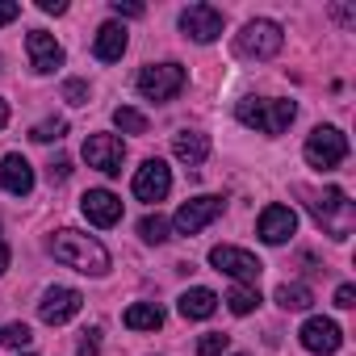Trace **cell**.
Wrapping results in <instances>:
<instances>
[{
  "instance_id": "cell-21",
  "label": "cell",
  "mask_w": 356,
  "mask_h": 356,
  "mask_svg": "<svg viewBox=\"0 0 356 356\" xmlns=\"http://www.w3.org/2000/svg\"><path fill=\"white\" fill-rule=\"evenodd\" d=\"M310 210H314V218H318V222H331V214H339V210L348 214V202H343V189H327L323 197H314V202H310Z\"/></svg>"
},
{
  "instance_id": "cell-8",
  "label": "cell",
  "mask_w": 356,
  "mask_h": 356,
  "mask_svg": "<svg viewBox=\"0 0 356 356\" xmlns=\"http://www.w3.org/2000/svg\"><path fill=\"white\" fill-rule=\"evenodd\" d=\"M222 197H214V193H206V197H193V202H185L181 210H176V218H172V227L181 231V235H197V231H206L218 214H222Z\"/></svg>"
},
{
  "instance_id": "cell-6",
  "label": "cell",
  "mask_w": 356,
  "mask_h": 356,
  "mask_svg": "<svg viewBox=\"0 0 356 356\" xmlns=\"http://www.w3.org/2000/svg\"><path fill=\"white\" fill-rule=\"evenodd\" d=\"M210 264H214L218 273L235 277L239 285H256L260 273H264V264H260L248 248H235V243H218V248H210Z\"/></svg>"
},
{
  "instance_id": "cell-24",
  "label": "cell",
  "mask_w": 356,
  "mask_h": 356,
  "mask_svg": "<svg viewBox=\"0 0 356 356\" xmlns=\"http://www.w3.org/2000/svg\"><path fill=\"white\" fill-rule=\"evenodd\" d=\"M113 126H118L122 134H147V118H143L138 109H130V105L113 109Z\"/></svg>"
},
{
  "instance_id": "cell-9",
  "label": "cell",
  "mask_w": 356,
  "mask_h": 356,
  "mask_svg": "<svg viewBox=\"0 0 356 356\" xmlns=\"http://www.w3.org/2000/svg\"><path fill=\"white\" fill-rule=\"evenodd\" d=\"M134 197L138 202H163L172 193V168L163 159H147L138 172H134V181H130Z\"/></svg>"
},
{
  "instance_id": "cell-33",
  "label": "cell",
  "mask_w": 356,
  "mask_h": 356,
  "mask_svg": "<svg viewBox=\"0 0 356 356\" xmlns=\"http://www.w3.org/2000/svg\"><path fill=\"white\" fill-rule=\"evenodd\" d=\"M335 306H339V310H352V306H356V289H352V285H339V289H335Z\"/></svg>"
},
{
  "instance_id": "cell-30",
  "label": "cell",
  "mask_w": 356,
  "mask_h": 356,
  "mask_svg": "<svg viewBox=\"0 0 356 356\" xmlns=\"http://www.w3.org/2000/svg\"><path fill=\"white\" fill-rule=\"evenodd\" d=\"M97 335H101L97 327L84 331V339H80V356H97V352H101V339H97Z\"/></svg>"
},
{
  "instance_id": "cell-16",
  "label": "cell",
  "mask_w": 356,
  "mask_h": 356,
  "mask_svg": "<svg viewBox=\"0 0 356 356\" xmlns=\"http://www.w3.org/2000/svg\"><path fill=\"white\" fill-rule=\"evenodd\" d=\"M0 185H5L13 197H30L34 189V168L26 155H5V163H0Z\"/></svg>"
},
{
  "instance_id": "cell-31",
  "label": "cell",
  "mask_w": 356,
  "mask_h": 356,
  "mask_svg": "<svg viewBox=\"0 0 356 356\" xmlns=\"http://www.w3.org/2000/svg\"><path fill=\"white\" fill-rule=\"evenodd\" d=\"M113 13H118V17H143L147 9L134 5V0H113Z\"/></svg>"
},
{
  "instance_id": "cell-3",
  "label": "cell",
  "mask_w": 356,
  "mask_h": 356,
  "mask_svg": "<svg viewBox=\"0 0 356 356\" xmlns=\"http://www.w3.org/2000/svg\"><path fill=\"white\" fill-rule=\"evenodd\" d=\"M281 47H285L281 26H277V22H264V17L248 22V26L235 34V51H239L243 59H273Z\"/></svg>"
},
{
  "instance_id": "cell-14",
  "label": "cell",
  "mask_w": 356,
  "mask_h": 356,
  "mask_svg": "<svg viewBox=\"0 0 356 356\" xmlns=\"http://www.w3.org/2000/svg\"><path fill=\"white\" fill-rule=\"evenodd\" d=\"M80 210H84V218L92 227H113L122 218V197H113L109 189H88L80 197Z\"/></svg>"
},
{
  "instance_id": "cell-18",
  "label": "cell",
  "mask_w": 356,
  "mask_h": 356,
  "mask_svg": "<svg viewBox=\"0 0 356 356\" xmlns=\"http://www.w3.org/2000/svg\"><path fill=\"white\" fill-rule=\"evenodd\" d=\"M172 155L181 163H189V168H197L210 155V138L197 134V130H181V134H172Z\"/></svg>"
},
{
  "instance_id": "cell-28",
  "label": "cell",
  "mask_w": 356,
  "mask_h": 356,
  "mask_svg": "<svg viewBox=\"0 0 356 356\" xmlns=\"http://www.w3.org/2000/svg\"><path fill=\"white\" fill-rule=\"evenodd\" d=\"M30 339H34V331L26 323H9L5 331H0V343H9V348H26Z\"/></svg>"
},
{
  "instance_id": "cell-32",
  "label": "cell",
  "mask_w": 356,
  "mask_h": 356,
  "mask_svg": "<svg viewBox=\"0 0 356 356\" xmlns=\"http://www.w3.org/2000/svg\"><path fill=\"white\" fill-rule=\"evenodd\" d=\"M22 17V5L17 0H0V26H9V22H17Z\"/></svg>"
},
{
  "instance_id": "cell-5",
  "label": "cell",
  "mask_w": 356,
  "mask_h": 356,
  "mask_svg": "<svg viewBox=\"0 0 356 356\" xmlns=\"http://www.w3.org/2000/svg\"><path fill=\"white\" fill-rule=\"evenodd\" d=\"M185 88V67L181 63H151L138 72V92L147 101H172Z\"/></svg>"
},
{
  "instance_id": "cell-1",
  "label": "cell",
  "mask_w": 356,
  "mask_h": 356,
  "mask_svg": "<svg viewBox=\"0 0 356 356\" xmlns=\"http://www.w3.org/2000/svg\"><path fill=\"white\" fill-rule=\"evenodd\" d=\"M51 256L76 273H88V277H105L109 273V252L92 239V235H80V231H59L51 239Z\"/></svg>"
},
{
  "instance_id": "cell-11",
  "label": "cell",
  "mask_w": 356,
  "mask_h": 356,
  "mask_svg": "<svg viewBox=\"0 0 356 356\" xmlns=\"http://www.w3.org/2000/svg\"><path fill=\"white\" fill-rule=\"evenodd\" d=\"M80 306H84V293H80V289L55 285V289H47V293H42V302H38V314H42V323H51V327H63L67 318H76V314H80Z\"/></svg>"
},
{
  "instance_id": "cell-34",
  "label": "cell",
  "mask_w": 356,
  "mask_h": 356,
  "mask_svg": "<svg viewBox=\"0 0 356 356\" xmlns=\"http://www.w3.org/2000/svg\"><path fill=\"white\" fill-rule=\"evenodd\" d=\"M72 176V159H55L51 163V181H67Z\"/></svg>"
},
{
  "instance_id": "cell-22",
  "label": "cell",
  "mask_w": 356,
  "mask_h": 356,
  "mask_svg": "<svg viewBox=\"0 0 356 356\" xmlns=\"http://www.w3.org/2000/svg\"><path fill=\"white\" fill-rule=\"evenodd\" d=\"M227 306H231V314H252L260 306V289L256 285H235L227 293Z\"/></svg>"
},
{
  "instance_id": "cell-23",
  "label": "cell",
  "mask_w": 356,
  "mask_h": 356,
  "mask_svg": "<svg viewBox=\"0 0 356 356\" xmlns=\"http://www.w3.org/2000/svg\"><path fill=\"white\" fill-rule=\"evenodd\" d=\"M310 302H314V293H310L306 285H281V289H277V306H281V310H306Z\"/></svg>"
},
{
  "instance_id": "cell-26",
  "label": "cell",
  "mask_w": 356,
  "mask_h": 356,
  "mask_svg": "<svg viewBox=\"0 0 356 356\" xmlns=\"http://www.w3.org/2000/svg\"><path fill=\"white\" fill-rule=\"evenodd\" d=\"M63 134H67V122H63V118H51V122H38V126L30 130V138H34V143H59Z\"/></svg>"
},
{
  "instance_id": "cell-4",
  "label": "cell",
  "mask_w": 356,
  "mask_h": 356,
  "mask_svg": "<svg viewBox=\"0 0 356 356\" xmlns=\"http://www.w3.org/2000/svg\"><path fill=\"white\" fill-rule=\"evenodd\" d=\"M343 159H348V138L335 126H314L306 138V163L327 172V168H339Z\"/></svg>"
},
{
  "instance_id": "cell-19",
  "label": "cell",
  "mask_w": 356,
  "mask_h": 356,
  "mask_svg": "<svg viewBox=\"0 0 356 356\" xmlns=\"http://www.w3.org/2000/svg\"><path fill=\"white\" fill-rule=\"evenodd\" d=\"M176 310H181L185 318H210V314L218 310V293H214V289H206V285H193V289H185V293H181Z\"/></svg>"
},
{
  "instance_id": "cell-29",
  "label": "cell",
  "mask_w": 356,
  "mask_h": 356,
  "mask_svg": "<svg viewBox=\"0 0 356 356\" xmlns=\"http://www.w3.org/2000/svg\"><path fill=\"white\" fill-rule=\"evenodd\" d=\"M63 101L67 105H88V84L84 80H67L63 84Z\"/></svg>"
},
{
  "instance_id": "cell-12",
  "label": "cell",
  "mask_w": 356,
  "mask_h": 356,
  "mask_svg": "<svg viewBox=\"0 0 356 356\" xmlns=\"http://www.w3.org/2000/svg\"><path fill=\"white\" fill-rule=\"evenodd\" d=\"M181 30L193 38V42H214L222 34V13L214 5H189L181 13Z\"/></svg>"
},
{
  "instance_id": "cell-15",
  "label": "cell",
  "mask_w": 356,
  "mask_h": 356,
  "mask_svg": "<svg viewBox=\"0 0 356 356\" xmlns=\"http://www.w3.org/2000/svg\"><path fill=\"white\" fill-rule=\"evenodd\" d=\"M256 231H260V239H264V243H285V239L298 231V214H293L289 206H268V210L260 214Z\"/></svg>"
},
{
  "instance_id": "cell-7",
  "label": "cell",
  "mask_w": 356,
  "mask_h": 356,
  "mask_svg": "<svg viewBox=\"0 0 356 356\" xmlns=\"http://www.w3.org/2000/svg\"><path fill=\"white\" fill-rule=\"evenodd\" d=\"M122 159H126V143L118 134H88L84 138V163L88 168H97L105 176H118Z\"/></svg>"
},
{
  "instance_id": "cell-20",
  "label": "cell",
  "mask_w": 356,
  "mask_h": 356,
  "mask_svg": "<svg viewBox=\"0 0 356 356\" xmlns=\"http://www.w3.org/2000/svg\"><path fill=\"white\" fill-rule=\"evenodd\" d=\"M122 323H126L130 331H159V327H163V310H159L155 302H134V306H126Z\"/></svg>"
},
{
  "instance_id": "cell-10",
  "label": "cell",
  "mask_w": 356,
  "mask_h": 356,
  "mask_svg": "<svg viewBox=\"0 0 356 356\" xmlns=\"http://www.w3.org/2000/svg\"><path fill=\"white\" fill-rule=\"evenodd\" d=\"M298 339H302V348H306V352H314V356H331V352H339L343 331H339V323H335V318L314 314V318H306V323H302Z\"/></svg>"
},
{
  "instance_id": "cell-13",
  "label": "cell",
  "mask_w": 356,
  "mask_h": 356,
  "mask_svg": "<svg viewBox=\"0 0 356 356\" xmlns=\"http://www.w3.org/2000/svg\"><path fill=\"white\" fill-rule=\"evenodd\" d=\"M26 51H30V67H34L38 76H51L55 67H63V47H59L55 34H47V30H30Z\"/></svg>"
},
{
  "instance_id": "cell-25",
  "label": "cell",
  "mask_w": 356,
  "mask_h": 356,
  "mask_svg": "<svg viewBox=\"0 0 356 356\" xmlns=\"http://www.w3.org/2000/svg\"><path fill=\"white\" fill-rule=\"evenodd\" d=\"M138 235L147 239V243H168L172 235H168V218L163 214H147L143 222H138Z\"/></svg>"
},
{
  "instance_id": "cell-17",
  "label": "cell",
  "mask_w": 356,
  "mask_h": 356,
  "mask_svg": "<svg viewBox=\"0 0 356 356\" xmlns=\"http://www.w3.org/2000/svg\"><path fill=\"white\" fill-rule=\"evenodd\" d=\"M126 26H118V22H105L101 30H97V38H92V55L101 59V63H113V59H122L126 55Z\"/></svg>"
},
{
  "instance_id": "cell-27",
  "label": "cell",
  "mask_w": 356,
  "mask_h": 356,
  "mask_svg": "<svg viewBox=\"0 0 356 356\" xmlns=\"http://www.w3.org/2000/svg\"><path fill=\"white\" fill-rule=\"evenodd\" d=\"M227 343H231V335L210 331V335H202V339H197V356H222V352H227Z\"/></svg>"
},
{
  "instance_id": "cell-2",
  "label": "cell",
  "mask_w": 356,
  "mask_h": 356,
  "mask_svg": "<svg viewBox=\"0 0 356 356\" xmlns=\"http://www.w3.org/2000/svg\"><path fill=\"white\" fill-rule=\"evenodd\" d=\"M235 118H239L248 130L281 134V130H289V122L298 118V105H293V101H277V97H243V101L235 105Z\"/></svg>"
},
{
  "instance_id": "cell-35",
  "label": "cell",
  "mask_w": 356,
  "mask_h": 356,
  "mask_svg": "<svg viewBox=\"0 0 356 356\" xmlns=\"http://www.w3.org/2000/svg\"><path fill=\"white\" fill-rule=\"evenodd\" d=\"M38 9H42V13H55V17H59V13H67V0H38Z\"/></svg>"
},
{
  "instance_id": "cell-36",
  "label": "cell",
  "mask_w": 356,
  "mask_h": 356,
  "mask_svg": "<svg viewBox=\"0 0 356 356\" xmlns=\"http://www.w3.org/2000/svg\"><path fill=\"white\" fill-rule=\"evenodd\" d=\"M5 268H9V243H5V235H0V277H5Z\"/></svg>"
},
{
  "instance_id": "cell-37",
  "label": "cell",
  "mask_w": 356,
  "mask_h": 356,
  "mask_svg": "<svg viewBox=\"0 0 356 356\" xmlns=\"http://www.w3.org/2000/svg\"><path fill=\"white\" fill-rule=\"evenodd\" d=\"M9 126V105H5V97H0V130Z\"/></svg>"
}]
</instances>
